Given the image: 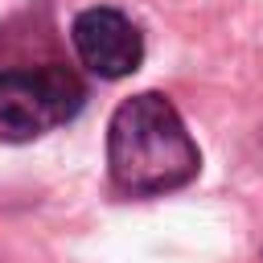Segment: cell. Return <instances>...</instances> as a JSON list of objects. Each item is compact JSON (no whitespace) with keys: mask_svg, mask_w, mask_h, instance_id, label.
<instances>
[{"mask_svg":"<svg viewBox=\"0 0 263 263\" xmlns=\"http://www.w3.org/2000/svg\"><path fill=\"white\" fill-rule=\"evenodd\" d=\"M86 103L82 78L62 66L0 70V144H29L62 123H70Z\"/></svg>","mask_w":263,"mask_h":263,"instance_id":"7a4b0ae2","label":"cell"},{"mask_svg":"<svg viewBox=\"0 0 263 263\" xmlns=\"http://www.w3.org/2000/svg\"><path fill=\"white\" fill-rule=\"evenodd\" d=\"M107 168L115 189L132 197H156L189 185L201 168V152L160 90H140L123 99L107 123Z\"/></svg>","mask_w":263,"mask_h":263,"instance_id":"6da1fadb","label":"cell"},{"mask_svg":"<svg viewBox=\"0 0 263 263\" xmlns=\"http://www.w3.org/2000/svg\"><path fill=\"white\" fill-rule=\"evenodd\" d=\"M70 41L78 62L95 74V78H127L140 70L144 62V33L136 29V21L111 4H95L82 8L70 25Z\"/></svg>","mask_w":263,"mask_h":263,"instance_id":"3957f363","label":"cell"}]
</instances>
